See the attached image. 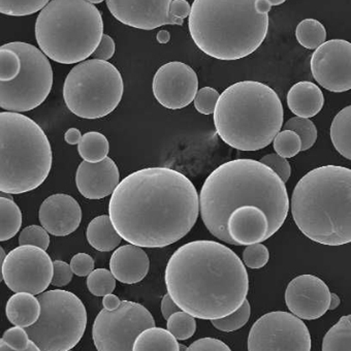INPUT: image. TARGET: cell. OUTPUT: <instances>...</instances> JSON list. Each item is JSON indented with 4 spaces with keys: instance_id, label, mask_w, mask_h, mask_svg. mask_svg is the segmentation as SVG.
<instances>
[{
    "instance_id": "cell-1",
    "label": "cell",
    "mask_w": 351,
    "mask_h": 351,
    "mask_svg": "<svg viewBox=\"0 0 351 351\" xmlns=\"http://www.w3.org/2000/svg\"><path fill=\"white\" fill-rule=\"evenodd\" d=\"M197 189L169 167L128 175L112 193L109 216L122 239L142 248H163L184 238L199 217Z\"/></svg>"
},
{
    "instance_id": "cell-2",
    "label": "cell",
    "mask_w": 351,
    "mask_h": 351,
    "mask_svg": "<svg viewBox=\"0 0 351 351\" xmlns=\"http://www.w3.org/2000/svg\"><path fill=\"white\" fill-rule=\"evenodd\" d=\"M167 293L195 318L218 319L246 300L249 277L240 257L215 241L187 243L171 255L165 268Z\"/></svg>"
},
{
    "instance_id": "cell-3",
    "label": "cell",
    "mask_w": 351,
    "mask_h": 351,
    "mask_svg": "<svg viewBox=\"0 0 351 351\" xmlns=\"http://www.w3.org/2000/svg\"><path fill=\"white\" fill-rule=\"evenodd\" d=\"M199 199L207 230L230 245L226 221L237 208H261L268 217L273 234L285 223L289 209L285 183L270 167L252 159H234L218 167L206 179Z\"/></svg>"
},
{
    "instance_id": "cell-4",
    "label": "cell",
    "mask_w": 351,
    "mask_h": 351,
    "mask_svg": "<svg viewBox=\"0 0 351 351\" xmlns=\"http://www.w3.org/2000/svg\"><path fill=\"white\" fill-rule=\"evenodd\" d=\"M267 0H195L189 16L197 48L218 60H239L263 44L269 30Z\"/></svg>"
},
{
    "instance_id": "cell-5",
    "label": "cell",
    "mask_w": 351,
    "mask_h": 351,
    "mask_svg": "<svg viewBox=\"0 0 351 351\" xmlns=\"http://www.w3.org/2000/svg\"><path fill=\"white\" fill-rule=\"evenodd\" d=\"M291 215L309 240L326 246L351 242V171L324 165L306 173L291 195Z\"/></svg>"
},
{
    "instance_id": "cell-6",
    "label": "cell",
    "mask_w": 351,
    "mask_h": 351,
    "mask_svg": "<svg viewBox=\"0 0 351 351\" xmlns=\"http://www.w3.org/2000/svg\"><path fill=\"white\" fill-rule=\"evenodd\" d=\"M213 114L218 136L240 151L268 147L282 128L285 117L278 95L256 81H241L226 88Z\"/></svg>"
},
{
    "instance_id": "cell-7",
    "label": "cell",
    "mask_w": 351,
    "mask_h": 351,
    "mask_svg": "<svg viewBox=\"0 0 351 351\" xmlns=\"http://www.w3.org/2000/svg\"><path fill=\"white\" fill-rule=\"evenodd\" d=\"M48 136L27 116L0 113V193L20 195L40 187L52 169Z\"/></svg>"
},
{
    "instance_id": "cell-8",
    "label": "cell",
    "mask_w": 351,
    "mask_h": 351,
    "mask_svg": "<svg viewBox=\"0 0 351 351\" xmlns=\"http://www.w3.org/2000/svg\"><path fill=\"white\" fill-rule=\"evenodd\" d=\"M104 36L101 12L87 0H50L36 22V38L48 58L62 64L86 60Z\"/></svg>"
},
{
    "instance_id": "cell-9",
    "label": "cell",
    "mask_w": 351,
    "mask_h": 351,
    "mask_svg": "<svg viewBox=\"0 0 351 351\" xmlns=\"http://www.w3.org/2000/svg\"><path fill=\"white\" fill-rule=\"evenodd\" d=\"M123 79L115 65L99 59L82 61L64 81L63 99L71 113L83 119H99L119 106Z\"/></svg>"
},
{
    "instance_id": "cell-10",
    "label": "cell",
    "mask_w": 351,
    "mask_h": 351,
    "mask_svg": "<svg viewBox=\"0 0 351 351\" xmlns=\"http://www.w3.org/2000/svg\"><path fill=\"white\" fill-rule=\"evenodd\" d=\"M40 314L36 324L25 328L42 351H69L81 341L87 326L83 302L62 289L40 293Z\"/></svg>"
},
{
    "instance_id": "cell-11",
    "label": "cell",
    "mask_w": 351,
    "mask_h": 351,
    "mask_svg": "<svg viewBox=\"0 0 351 351\" xmlns=\"http://www.w3.org/2000/svg\"><path fill=\"white\" fill-rule=\"evenodd\" d=\"M8 45L19 54L21 71L12 81L0 82V108L15 113L32 111L42 105L52 90V66L48 57L32 45Z\"/></svg>"
},
{
    "instance_id": "cell-12",
    "label": "cell",
    "mask_w": 351,
    "mask_h": 351,
    "mask_svg": "<svg viewBox=\"0 0 351 351\" xmlns=\"http://www.w3.org/2000/svg\"><path fill=\"white\" fill-rule=\"evenodd\" d=\"M151 326L155 320L147 308L121 301L115 310L99 312L93 326V343L99 351H130L136 337Z\"/></svg>"
},
{
    "instance_id": "cell-13",
    "label": "cell",
    "mask_w": 351,
    "mask_h": 351,
    "mask_svg": "<svg viewBox=\"0 0 351 351\" xmlns=\"http://www.w3.org/2000/svg\"><path fill=\"white\" fill-rule=\"evenodd\" d=\"M249 351H310L311 336L303 319L285 311L261 316L251 328Z\"/></svg>"
},
{
    "instance_id": "cell-14",
    "label": "cell",
    "mask_w": 351,
    "mask_h": 351,
    "mask_svg": "<svg viewBox=\"0 0 351 351\" xmlns=\"http://www.w3.org/2000/svg\"><path fill=\"white\" fill-rule=\"evenodd\" d=\"M3 277L7 287L14 293L40 295L52 281V259L40 247L20 245L5 255Z\"/></svg>"
},
{
    "instance_id": "cell-15",
    "label": "cell",
    "mask_w": 351,
    "mask_h": 351,
    "mask_svg": "<svg viewBox=\"0 0 351 351\" xmlns=\"http://www.w3.org/2000/svg\"><path fill=\"white\" fill-rule=\"evenodd\" d=\"M314 79L330 93H346L351 88V44L330 40L320 45L311 57Z\"/></svg>"
},
{
    "instance_id": "cell-16",
    "label": "cell",
    "mask_w": 351,
    "mask_h": 351,
    "mask_svg": "<svg viewBox=\"0 0 351 351\" xmlns=\"http://www.w3.org/2000/svg\"><path fill=\"white\" fill-rule=\"evenodd\" d=\"M153 95L162 107L180 110L193 103L199 90L197 73L186 63L163 64L153 77Z\"/></svg>"
},
{
    "instance_id": "cell-17",
    "label": "cell",
    "mask_w": 351,
    "mask_h": 351,
    "mask_svg": "<svg viewBox=\"0 0 351 351\" xmlns=\"http://www.w3.org/2000/svg\"><path fill=\"white\" fill-rule=\"evenodd\" d=\"M330 291L328 285L314 275H301L289 282L285 291V303L293 315L314 320L328 310Z\"/></svg>"
},
{
    "instance_id": "cell-18",
    "label": "cell",
    "mask_w": 351,
    "mask_h": 351,
    "mask_svg": "<svg viewBox=\"0 0 351 351\" xmlns=\"http://www.w3.org/2000/svg\"><path fill=\"white\" fill-rule=\"evenodd\" d=\"M173 0H107L112 15L130 27L153 30L165 25H178L169 16Z\"/></svg>"
},
{
    "instance_id": "cell-19",
    "label": "cell",
    "mask_w": 351,
    "mask_h": 351,
    "mask_svg": "<svg viewBox=\"0 0 351 351\" xmlns=\"http://www.w3.org/2000/svg\"><path fill=\"white\" fill-rule=\"evenodd\" d=\"M120 182V173L113 159L99 162L82 161L75 173L77 191L88 199H101L113 193Z\"/></svg>"
},
{
    "instance_id": "cell-20",
    "label": "cell",
    "mask_w": 351,
    "mask_h": 351,
    "mask_svg": "<svg viewBox=\"0 0 351 351\" xmlns=\"http://www.w3.org/2000/svg\"><path fill=\"white\" fill-rule=\"evenodd\" d=\"M226 232L236 246L261 243L273 236L266 213L255 206L234 209L226 221Z\"/></svg>"
},
{
    "instance_id": "cell-21",
    "label": "cell",
    "mask_w": 351,
    "mask_h": 351,
    "mask_svg": "<svg viewBox=\"0 0 351 351\" xmlns=\"http://www.w3.org/2000/svg\"><path fill=\"white\" fill-rule=\"evenodd\" d=\"M43 228L55 237H65L77 230L82 220V210L73 197L57 193L47 197L38 212Z\"/></svg>"
},
{
    "instance_id": "cell-22",
    "label": "cell",
    "mask_w": 351,
    "mask_h": 351,
    "mask_svg": "<svg viewBox=\"0 0 351 351\" xmlns=\"http://www.w3.org/2000/svg\"><path fill=\"white\" fill-rule=\"evenodd\" d=\"M150 261L142 247L124 245L114 251L110 261V270L116 280L125 285L140 282L148 274Z\"/></svg>"
},
{
    "instance_id": "cell-23",
    "label": "cell",
    "mask_w": 351,
    "mask_h": 351,
    "mask_svg": "<svg viewBox=\"0 0 351 351\" xmlns=\"http://www.w3.org/2000/svg\"><path fill=\"white\" fill-rule=\"evenodd\" d=\"M287 106L298 117L312 118L317 115L324 106L322 89L312 82L295 84L287 93Z\"/></svg>"
},
{
    "instance_id": "cell-24",
    "label": "cell",
    "mask_w": 351,
    "mask_h": 351,
    "mask_svg": "<svg viewBox=\"0 0 351 351\" xmlns=\"http://www.w3.org/2000/svg\"><path fill=\"white\" fill-rule=\"evenodd\" d=\"M5 313L14 326L28 328L36 324L40 317V301L32 293H16L8 301Z\"/></svg>"
},
{
    "instance_id": "cell-25",
    "label": "cell",
    "mask_w": 351,
    "mask_h": 351,
    "mask_svg": "<svg viewBox=\"0 0 351 351\" xmlns=\"http://www.w3.org/2000/svg\"><path fill=\"white\" fill-rule=\"evenodd\" d=\"M88 243L97 251L108 252L119 246L122 238L114 228L110 216L101 215L89 223L86 232Z\"/></svg>"
},
{
    "instance_id": "cell-26",
    "label": "cell",
    "mask_w": 351,
    "mask_h": 351,
    "mask_svg": "<svg viewBox=\"0 0 351 351\" xmlns=\"http://www.w3.org/2000/svg\"><path fill=\"white\" fill-rule=\"evenodd\" d=\"M134 351H179L178 340L165 328L151 326L143 330L134 341Z\"/></svg>"
},
{
    "instance_id": "cell-27",
    "label": "cell",
    "mask_w": 351,
    "mask_h": 351,
    "mask_svg": "<svg viewBox=\"0 0 351 351\" xmlns=\"http://www.w3.org/2000/svg\"><path fill=\"white\" fill-rule=\"evenodd\" d=\"M330 140L335 149L345 158L351 159V107L341 110L330 125Z\"/></svg>"
},
{
    "instance_id": "cell-28",
    "label": "cell",
    "mask_w": 351,
    "mask_h": 351,
    "mask_svg": "<svg viewBox=\"0 0 351 351\" xmlns=\"http://www.w3.org/2000/svg\"><path fill=\"white\" fill-rule=\"evenodd\" d=\"M22 226V212L12 199L0 197V242L11 240Z\"/></svg>"
},
{
    "instance_id": "cell-29",
    "label": "cell",
    "mask_w": 351,
    "mask_h": 351,
    "mask_svg": "<svg viewBox=\"0 0 351 351\" xmlns=\"http://www.w3.org/2000/svg\"><path fill=\"white\" fill-rule=\"evenodd\" d=\"M80 156L88 162H99L109 154L108 138L101 132H90L82 136L77 144Z\"/></svg>"
},
{
    "instance_id": "cell-30",
    "label": "cell",
    "mask_w": 351,
    "mask_h": 351,
    "mask_svg": "<svg viewBox=\"0 0 351 351\" xmlns=\"http://www.w3.org/2000/svg\"><path fill=\"white\" fill-rule=\"evenodd\" d=\"M322 351H350L351 350V315L342 316L330 328L324 341Z\"/></svg>"
},
{
    "instance_id": "cell-31",
    "label": "cell",
    "mask_w": 351,
    "mask_h": 351,
    "mask_svg": "<svg viewBox=\"0 0 351 351\" xmlns=\"http://www.w3.org/2000/svg\"><path fill=\"white\" fill-rule=\"evenodd\" d=\"M295 38L304 48L315 50L326 42V30L318 20L305 19L298 24Z\"/></svg>"
},
{
    "instance_id": "cell-32",
    "label": "cell",
    "mask_w": 351,
    "mask_h": 351,
    "mask_svg": "<svg viewBox=\"0 0 351 351\" xmlns=\"http://www.w3.org/2000/svg\"><path fill=\"white\" fill-rule=\"evenodd\" d=\"M167 322V330L179 341L189 340L197 330L195 317L182 310L171 314Z\"/></svg>"
},
{
    "instance_id": "cell-33",
    "label": "cell",
    "mask_w": 351,
    "mask_h": 351,
    "mask_svg": "<svg viewBox=\"0 0 351 351\" xmlns=\"http://www.w3.org/2000/svg\"><path fill=\"white\" fill-rule=\"evenodd\" d=\"M50 0H0V14L24 17L42 11Z\"/></svg>"
},
{
    "instance_id": "cell-34",
    "label": "cell",
    "mask_w": 351,
    "mask_h": 351,
    "mask_svg": "<svg viewBox=\"0 0 351 351\" xmlns=\"http://www.w3.org/2000/svg\"><path fill=\"white\" fill-rule=\"evenodd\" d=\"M283 130H293L299 134L301 138V151H307L315 144L317 140V128L309 118H291L285 125Z\"/></svg>"
},
{
    "instance_id": "cell-35",
    "label": "cell",
    "mask_w": 351,
    "mask_h": 351,
    "mask_svg": "<svg viewBox=\"0 0 351 351\" xmlns=\"http://www.w3.org/2000/svg\"><path fill=\"white\" fill-rule=\"evenodd\" d=\"M250 313V303L246 299L236 311L224 316V317L211 320V322L218 330L226 332H234V330L243 328L248 322Z\"/></svg>"
},
{
    "instance_id": "cell-36",
    "label": "cell",
    "mask_w": 351,
    "mask_h": 351,
    "mask_svg": "<svg viewBox=\"0 0 351 351\" xmlns=\"http://www.w3.org/2000/svg\"><path fill=\"white\" fill-rule=\"evenodd\" d=\"M87 287L95 297H105L115 291L116 279L111 271L97 269L88 275Z\"/></svg>"
},
{
    "instance_id": "cell-37",
    "label": "cell",
    "mask_w": 351,
    "mask_h": 351,
    "mask_svg": "<svg viewBox=\"0 0 351 351\" xmlns=\"http://www.w3.org/2000/svg\"><path fill=\"white\" fill-rule=\"evenodd\" d=\"M21 71L19 54L5 44L0 47V82H10Z\"/></svg>"
},
{
    "instance_id": "cell-38",
    "label": "cell",
    "mask_w": 351,
    "mask_h": 351,
    "mask_svg": "<svg viewBox=\"0 0 351 351\" xmlns=\"http://www.w3.org/2000/svg\"><path fill=\"white\" fill-rule=\"evenodd\" d=\"M273 146L277 154L285 158H291L301 152L302 142L299 134L293 130H283L273 140Z\"/></svg>"
},
{
    "instance_id": "cell-39",
    "label": "cell",
    "mask_w": 351,
    "mask_h": 351,
    "mask_svg": "<svg viewBox=\"0 0 351 351\" xmlns=\"http://www.w3.org/2000/svg\"><path fill=\"white\" fill-rule=\"evenodd\" d=\"M3 340L12 347L13 351H40L38 345L29 338L26 330L15 326L5 330Z\"/></svg>"
},
{
    "instance_id": "cell-40",
    "label": "cell",
    "mask_w": 351,
    "mask_h": 351,
    "mask_svg": "<svg viewBox=\"0 0 351 351\" xmlns=\"http://www.w3.org/2000/svg\"><path fill=\"white\" fill-rule=\"evenodd\" d=\"M270 259L268 248L261 243L247 245L243 251V263L248 268L261 269L266 266Z\"/></svg>"
},
{
    "instance_id": "cell-41",
    "label": "cell",
    "mask_w": 351,
    "mask_h": 351,
    "mask_svg": "<svg viewBox=\"0 0 351 351\" xmlns=\"http://www.w3.org/2000/svg\"><path fill=\"white\" fill-rule=\"evenodd\" d=\"M19 245H32L47 250L50 245L49 232L43 226H27L20 232Z\"/></svg>"
},
{
    "instance_id": "cell-42",
    "label": "cell",
    "mask_w": 351,
    "mask_h": 351,
    "mask_svg": "<svg viewBox=\"0 0 351 351\" xmlns=\"http://www.w3.org/2000/svg\"><path fill=\"white\" fill-rule=\"evenodd\" d=\"M219 93L212 87H204L197 90L193 103L195 109L203 115H211L215 110L216 104L219 99Z\"/></svg>"
},
{
    "instance_id": "cell-43",
    "label": "cell",
    "mask_w": 351,
    "mask_h": 351,
    "mask_svg": "<svg viewBox=\"0 0 351 351\" xmlns=\"http://www.w3.org/2000/svg\"><path fill=\"white\" fill-rule=\"evenodd\" d=\"M261 162L273 169L283 182L287 183L289 180V177L291 175V167L289 160L285 157L280 156L277 153L276 154L273 153V154H268L263 157L261 159Z\"/></svg>"
},
{
    "instance_id": "cell-44",
    "label": "cell",
    "mask_w": 351,
    "mask_h": 351,
    "mask_svg": "<svg viewBox=\"0 0 351 351\" xmlns=\"http://www.w3.org/2000/svg\"><path fill=\"white\" fill-rule=\"evenodd\" d=\"M73 271L69 263L62 261H53V277L51 281L53 287H66L73 280Z\"/></svg>"
},
{
    "instance_id": "cell-45",
    "label": "cell",
    "mask_w": 351,
    "mask_h": 351,
    "mask_svg": "<svg viewBox=\"0 0 351 351\" xmlns=\"http://www.w3.org/2000/svg\"><path fill=\"white\" fill-rule=\"evenodd\" d=\"M69 266H71L73 274L80 277H85L95 270V261L89 254L77 253L71 258Z\"/></svg>"
},
{
    "instance_id": "cell-46",
    "label": "cell",
    "mask_w": 351,
    "mask_h": 351,
    "mask_svg": "<svg viewBox=\"0 0 351 351\" xmlns=\"http://www.w3.org/2000/svg\"><path fill=\"white\" fill-rule=\"evenodd\" d=\"M189 351H230V347L214 338H203L193 342L187 348Z\"/></svg>"
},
{
    "instance_id": "cell-47",
    "label": "cell",
    "mask_w": 351,
    "mask_h": 351,
    "mask_svg": "<svg viewBox=\"0 0 351 351\" xmlns=\"http://www.w3.org/2000/svg\"><path fill=\"white\" fill-rule=\"evenodd\" d=\"M116 46L115 42L111 36L108 34H104L97 48L93 52V57L99 60L108 61L115 54Z\"/></svg>"
},
{
    "instance_id": "cell-48",
    "label": "cell",
    "mask_w": 351,
    "mask_h": 351,
    "mask_svg": "<svg viewBox=\"0 0 351 351\" xmlns=\"http://www.w3.org/2000/svg\"><path fill=\"white\" fill-rule=\"evenodd\" d=\"M191 7L187 0H173L169 5V16L178 22V25H183L185 18L191 14Z\"/></svg>"
},
{
    "instance_id": "cell-49",
    "label": "cell",
    "mask_w": 351,
    "mask_h": 351,
    "mask_svg": "<svg viewBox=\"0 0 351 351\" xmlns=\"http://www.w3.org/2000/svg\"><path fill=\"white\" fill-rule=\"evenodd\" d=\"M180 308L173 301V299H171L169 293H167V295L162 298V301H161V313H162L163 318H165V320H167V318H169L171 314L175 313V312L180 311Z\"/></svg>"
},
{
    "instance_id": "cell-50",
    "label": "cell",
    "mask_w": 351,
    "mask_h": 351,
    "mask_svg": "<svg viewBox=\"0 0 351 351\" xmlns=\"http://www.w3.org/2000/svg\"><path fill=\"white\" fill-rule=\"evenodd\" d=\"M82 134L77 128H69L64 134V140L67 144L69 145H77L79 144L81 141Z\"/></svg>"
},
{
    "instance_id": "cell-51",
    "label": "cell",
    "mask_w": 351,
    "mask_h": 351,
    "mask_svg": "<svg viewBox=\"0 0 351 351\" xmlns=\"http://www.w3.org/2000/svg\"><path fill=\"white\" fill-rule=\"evenodd\" d=\"M103 298V306L107 310H115L121 303L119 298L113 295V293H109V295H106Z\"/></svg>"
},
{
    "instance_id": "cell-52",
    "label": "cell",
    "mask_w": 351,
    "mask_h": 351,
    "mask_svg": "<svg viewBox=\"0 0 351 351\" xmlns=\"http://www.w3.org/2000/svg\"><path fill=\"white\" fill-rule=\"evenodd\" d=\"M156 38L160 44H167L169 40H171V34H169L167 30H160V32L157 34Z\"/></svg>"
},
{
    "instance_id": "cell-53",
    "label": "cell",
    "mask_w": 351,
    "mask_h": 351,
    "mask_svg": "<svg viewBox=\"0 0 351 351\" xmlns=\"http://www.w3.org/2000/svg\"><path fill=\"white\" fill-rule=\"evenodd\" d=\"M340 298L336 293H330V306H328V310H335L340 306Z\"/></svg>"
},
{
    "instance_id": "cell-54",
    "label": "cell",
    "mask_w": 351,
    "mask_h": 351,
    "mask_svg": "<svg viewBox=\"0 0 351 351\" xmlns=\"http://www.w3.org/2000/svg\"><path fill=\"white\" fill-rule=\"evenodd\" d=\"M5 252L3 247L0 246V282L3 280V263L5 261Z\"/></svg>"
},
{
    "instance_id": "cell-55",
    "label": "cell",
    "mask_w": 351,
    "mask_h": 351,
    "mask_svg": "<svg viewBox=\"0 0 351 351\" xmlns=\"http://www.w3.org/2000/svg\"><path fill=\"white\" fill-rule=\"evenodd\" d=\"M0 351H13V349L3 339H0Z\"/></svg>"
},
{
    "instance_id": "cell-56",
    "label": "cell",
    "mask_w": 351,
    "mask_h": 351,
    "mask_svg": "<svg viewBox=\"0 0 351 351\" xmlns=\"http://www.w3.org/2000/svg\"><path fill=\"white\" fill-rule=\"evenodd\" d=\"M269 3H270L272 7H277V5H282L285 3L287 0H267Z\"/></svg>"
},
{
    "instance_id": "cell-57",
    "label": "cell",
    "mask_w": 351,
    "mask_h": 351,
    "mask_svg": "<svg viewBox=\"0 0 351 351\" xmlns=\"http://www.w3.org/2000/svg\"><path fill=\"white\" fill-rule=\"evenodd\" d=\"M88 3H93V5H97V3H103L104 0H87Z\"/></svg>"
}]
</instances>
